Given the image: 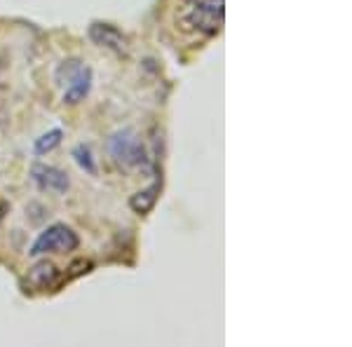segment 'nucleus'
I'll return each instance as SVG.
<instances>
[{"mask_svg": "<svg viewBox=\"0 0 352 347\" xmlns=\"http://www.w3.org/2000/svg\"><path fill=\"white\" fill-rule=\"evenodd\" d=\"M73 157H76L78 167L85 169L87 174H96V164H94V157H92V150H89V146H76V150H73Z\"/></svg>", "mask_w": 352, "mask_h": 347, "instance_id": "11", "label": "nucleus"}, {"mask_svg": "<svg viewBox=\"0 0 352 347\" xmlns=\"http://www.w3.org/2000/svg\"><path fill=\"white\" fill-rule=\"evenodd\" d=\"M89 38L99 45V47H106V49H113L116 54H127L129 52V45H127V38L122 36L113 24H104V21H92L89 24Z\"/></svg>", "mask_w": 352, "mask_h": 347, "instance_id": "4", "label": "nucleus"}, {"mask_svg": "<svg viewBox=\"0 0 352 347\" xmlns=\"http://www.w3.org/2000/svg\"><path fill=\"white\" fill-rule=\"evenodd\" d=\"M109 153L113 160L122 164V167H141V164H146V157H148L141 136L129 127L118 129L116 134H111Z\"/></svg>", "mask_w": 352, "mask_h": 347, "instance_id": "1", "label": "nucleus"}, {"mask_svg": "<svg viewBox=\"0 0 352 347\" xmlns=\"http://www.w3.org/2000/svg\"><path fill=\"white\" fill-rule=\"evenodd\" d=\"M226 14V0H192L190 24L204 33H217Z\"/></svg>", "mask_w": 352, "mask_h": 347, "instance_id": "3", "label": "nucleus"}, {"mask_svg": "<svg viewBox=\"0 0 352 347\" xmlns=\"http://www.w3.org/2000/svg\"><path fill=\"white\" fill-rule=\"evenodd\" d=\"M82 61L80 59H66L61 61L59 68H56V85H68L73 80V78L78 76V73L82 71Z\"/></svg>", "mask_w": 352, "mask_h": 347, "instance_id": "9", "label": "nucleus"}, {"mask_svg": "<svg viewBox=\"0 0 352 347\" xmlns=\"http://www.w3.org/2000/svg\"><path fill=\"white\" fill-rule=\"evenodd\" d=\"M31 176L33 181L38 183L41 190H47V192H56V195H64L71 186L68 176L56 167H50V164H43V162H36L31 167Z\"/></svg>", "mask_w": 352, "mask_h": 347, "instance_id": "5", "label": "nucleus"}, {"mask_svg": "<svg viewBox=\"0 0 352 347\" xmlns=\"http://www.w3.org/2000/svg\"><path fill=\"white\" fill-rule=\"evenodd\" d=\"M89 89H92V68L82 66V71L66 85L64 104H68V106L80 104V101H85V96L89 94Z\"/></svg>", "mask_w": 352, "mask_h": 347, "instance_id": "7", "label": "nucleus"}, {"mask_svg": "<svg viewBox=\"0 0 352 347\" xmlns=\"http://www.w3.org/2000/svg\"><path fill=\"white\" fill-rule=\"evenodd\" d=\"M160 188H162V181H155V183L148 186L146 190H139L136 195H132V200H129V207H132V212L139 214V216L148 214L151 209L155 207L157 195H160Z\"/></svg>", "mask_w": 352, "mask_h": 347, "instance_id": "8", "label": "nucleus"}, {"mask_svg": "<svg viewBox=\"0 0 352 347\" xmlns=\"http://www.w3.org/2000/svg\"><path fill=\"white\" fill-rule=\"evenodd\" d=\"M80 237L64 223H54L47 230L38 235V240L33 242L31 256H45V254H66V251H76Z\"/></svg>", "mask_w": 352, "mask_h": 347, "instance_id": "2", "label": "nucleus"}, {"mask_svg": "<svg viewBox=\"0 0 352 347\" xmlns=\"http://www.w3.org/2000/svg\"><path fill=\"white\" fill-rule=\"evenodd\" d=\"M26 282L31 284L36 291L54 287V284L59 282V267L54 263H50V260H41V263H36L31 270H28Z\"/></svg>", "mask_w": 352, "mask_h": 347, "instance_id": "6", "label": "nucleus"}, {"mask_svg": "<svg viewBox=\"0 0 352 347\" xmlns=\"http://www.w3.org/2000/svg\"><path fill=\"white\" fill-rule=\"evenodd\" d=\"M61 139H64L61 129H52V132L43 134L41 139H36V153L38 155H47V153H52L54 148L61 144Z\"/></svg>", "mask_w": 352, "mask_h": 347, "instance_id": "10", "label": "nucleus"}]
</instances>
